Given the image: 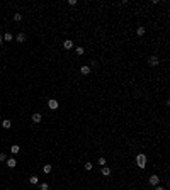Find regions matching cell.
Wrapping results in <instances>:
<instances>
[{
  "mask_svg": "<svg viewBox=\"0 0 170 190\" xmlns=\"http://www.w3.org/2000/svg\"><path fill=\"white\" fill-rule=\"evenodd\" d=\"M148 63H150V65H152V66H157V65L160 63V60L157 58V56H152V58H150V60H148Z\"/></svg>",
  "mask_w": 170,
  "mask_h": 190,
  "instance_id": "5",
  "label": "cell"
},
{
  "mask_svg": "<svg viewBox=\"0 0 170 190\" xmlns=\"http://www.w3.org/2000/svg\"><path fill=\"white\" fill-rule=\"evenodd\" d=\"M19 151H21V148H19L17 144H12V146H10V153H12V155H17Z\"/></svg>",
  "mask_w": 170,
  "mask_h": 190,
  "instance_id": "10",
  "label": "cell"
},
{
  "mask_svg": "<svg viewBox=\"0 0 170 190\" xmlns=\"http://www.w3.org/2000/svg\"><path fill=\"white\" fill-rule=\"evenodd\" d=\"M150 183L157 187V185L160 183V177H158V175H152V177H150Z\"/></svg>",
  "mask_w": 170,
  "mask_h": 190,
  "instance_id": "3",
  "label": "cell"
},
{
  "mask_svg": "<svg viewBox=\"0 0 170 190\" xmlns=\"http://www.w3.org/2000/svg\"><path fill=\"white\" fill-rule=\"evenodd\" d=\"M39 190H49V185L48 183H41L39 185Z\"/></svg>",
  "mask_w": 170,
  "mask_h": 190,
  "instance_id": "19",
  "label": "cell"
},
{
  "mask_svg": "<svg viewBox=\"0 0 170 190\" xmlns=\"http://www.w3.org/2000/svg\"><path fill=\"white\" fill-rule=\"evenodd\" d=\"M14 21H15V22L22 21V15H21V14H14Z\"/></svg>",
  "mask_w": 170,
  "mask_h": 190,
  "instance_id": "18",
  "label": "cell"
},
{
  "mask_svg": "<svg viewBox=\"0 0 170 190\" xmlns=\"http://www.w3.org/2000/svg\"><path fill=\"white\" fill-rule=\"evenodd\" d=\"M5 165H7L9 168H15V166H17V161H15L14 158H9V160H5Z\"/></svg>",
  "mask_w": 170,
  "mask_h": 190,
  "instance_id": "4",
  "label": "cell"
},
{
  "mask_svg": "<svg viewBox=\"0 0 170 190\" xmlns=\"http://www.w3.org/2000/svg\"><path fill=\"white\" fill-rule=\"evenodd\" d=\"M80 73H82V75H88V73H90V66H87V65L80 66Z\"/></svg>",
  "mask_w": 170,
  "mask_h": 190,
  "instance_id": "9",
  "label": "cell"
},
{
  "mask_svg": "<svg viewBox=\"0 0 170 190\" xmlns=\"http://www.w3.org/2000/svg\"><path fill=\"white\" fill-rule=\"evenodd\" d=\"M97 163H99L100 166H106V158H104V156H100V158L97 160Z\"/></svg>",
  "mask_w": 170,
  "mask_h": 190,
  "instance_id": "16",
  "label": "cell"
},
{
  "mask_svg": "<svg viewBox=\"0 0 170 190\" xmlns=\"http://www.w3.org/2000/svg\"><path fill=\"white\" fill-rule=\"evenodd\" d=\"M48 107H49L51 110H56V109H58V100L49 99V100H48Z\"/></svg>",
  "mask_w": 170,
  "mask_h": 190,
  "instance_id": "2",
  "label": "cell"
},
{
  "mask_svg": "<svg viewBox=\"0 0 170 190\" xmlns=\"http://www.w3.org/2000/svg\"><path fill=\"white\" fill-rule=\"evenodd\" d=\"M10 126H12V122H10L9 119H4V121H2V127H4V129H10Z\"/></svg>",
  "mask_w": 170,
  "mask_h": 190,
  "instance_id": "11",
  "label": "cell"
},
{
  "mask_svg": "<svg viewBox=\"0 0 170 190\" xmlns=\"http://www.w3.org/2000/svg\"><path fill=\"white\" fill-rule=\"evenodd\" d=\"M15 41H17V43H24V41H26V34H24V32H19L17 37H15Z\"/></svg>",
  "mask_w": 170,
  "mask_h": 190,
  "instance_id": "6",
  "label": "cell"
},
{
  "mask_svg": "<svg viewBox=\"0 0 170 190\" xmlns=\"http://www.w3.org/2000/svg\"><path fill=\"white\" fill-rule=\"evenodd\" d=\"M63 48H65V49H71V48H73V41H70V39L63 41Z\"/></svg>",
  "mask_w": 170,
  "mask_h": 190,
  "instance_id": "8",
  "label": "cell"
},
{
  "mask_svg": "<svg viewBox=\"0 0 170 190\" xmlns=\"http://www.w3.org/2000/svg\"><path fill=\"white\" fill-rule=\"evenodd\" d=\"M83 51H85V49H83L82 46H78V48H77V54H83Z\"/></svg>",
  "mask_w": 170,
  "mask_h": 190,
  "instance_id": "21",
  "label": "cell"
},
{
  "mask_svg": "<svg viewBox=\"0 0 170 190\" xmlns=\"http://www.w3.org/2000/svg\"><path fill=\"white\" fill-rule=\"evenodd\" d=\"M5 190H10V188H5Z\"/></svg>",
  "mask_w": 170,
  "mask_h": 190,
  "instance_id": "26",
  "label": "cell"
},
{
  "mask_svg": "<svg viewBox=\"0 0 170 190\" xmlns=\"http://www.w3.org/2000/svg\"><path fill=\"white\" fill-rule=\"evenodd\" d=\"M43 172H44V173H51V165H44Z\"/></svg>",
  "mask_w": 170,
  "mask_h": 190,
  "instance_id": "17",
  "label": "cell"
},
{
  "mask_svg": "<svg viewBox=\"0 0 170 190\" xmlns=\"http://www.w3.org/2000/svg\"><path fill=\"white\" fill-rule=\"evenodd\" d=\"M102 175H104V177H109V175H111V168L102 166Z\"/></svg>",
  "mask_w": 170,
  "mask_h": 190,
  "instance_id": "12",
  "label": "cell"
},
{
  "mask_svg": "<svg viewBox=\"0 0 170 190\" xmlns=\"http://www.w3.org/2000/svg\"><path fill=\"white\" fill-rule=\"evenodd\" d=\"M29 183H31V185H37V177H36V175L29 177Z\"/></svg>",
  "mask_w": 170,
  "mask_h": 190,
  "instance_id": "13",
  "label": "cell"
},
{
  "mask_svg": "<svg viewBox=\"0 0 170 190\" xmlns=\"http://www.w3.org/2000/svg\"><path fill=\"white\" fill-rule=\"evenodd\" d=\"M12 39H14V36H12L10 32H5V34H4V41H12Z\"/></svg>",
  "mask_w": 170,
  "mask_h": 190,
  "instance_id": "14",
  "label": "cell"
},
{
  "mask_svg": "<svg viewBox=\"0 0 170 190\" xmlns=\"http://www.w3.org/2000/svg\"><path fill=\"white\" fill-rule=\"evenodd\" d=\"M7 160V156H5V153H0V161H5Z\"/></svg>",
  "mask_w": 170,
  "mask_h": 190,
  "instance_id": "22",
  "label": "cell"
},
{
  "mask_svg": "<svg viewBox=\"0 0 170 190\" xmlns=\"http://www.w3.org/2000/svg\"><path fill=\"white\" fill-rule=\"evenodd\" d=\"M4 43V36H0V44H2Z\"/></svg>",
  "mask_w": 170,
  "mask_h": 190,
  "instance_id": "24",
  "label": "cell"
},
{
  "mask_svg": "<svg viewBox=\"0 0 170 190\" xmlns=\"http://www.w3.org/2000/svg\"><path fill=\"white\" fill-rule=\"evenodd\" d=\"M82 190H83V188H82Z\"/></svg>",
  "mask_w": 170,
  "mask_h": 190,
  "instance_id": "27",
  "label": "cell"
},
{
  "mask_svg": "<svg viewBox=\"0 0 170 190\" xmlns=\"http://www.w3.org/2000/svg\"><path fill=\"white\" fill-rule=\"evenodd\" d=\"M136 34H138V36H145V27H141V26H140V27L136 29Z\"/></svg>",
  "mask_w": 170,
  "mask_h": 190,
  "instance_id": "15",
  "label": "cell"
},
{
  "mask_svg": "<svg viewBox=\"0 0 170 190\" xmlns=\"http://www.w3.org/2000/svg\"><path fill=\"white\" fill-rule=\"evenodd\" d=\"M0 122H2V117H0Z\"/></svg>",
  "mask_w": 170,
  "mask_h": 190,
  "instance_id": "25",
  "label": "cell"
},
{
  "mask_svg": "<svg viewBox=\"0 0 170 190\" xmlns=\"http://www.w3.org/2000/svg\"><path fill=\"white\" fill-rule=\"evenodd\" d=\"M155 190H167V188H165V187H160V185H157V187H155Z\"/></svg>",
  "mask_w": 170,
  "mask_h": 190,
  "instance_id": "23",
  "label": "cell"
},
{
  "mask_svg": "<svg viewBox=\"0 0 170 190\" xmlns=\"http://www.w3.org/2000/svg\"><path fill=\"white\" fill-rule=\"evenodd\" d=\"M32 122H36V124H39V122H41V114H39V112L32 114Z\"/></svg>",
  "mask_w": 170,
  "mask_h": 190,
  "instance_id": "7",
  "label": "cell"
},
{
  "mask_svg": "<svg viewBox=\"0 0 170 190\" xmlns=\"http://www.w3.org/2000/svg\"><path fill=\"white\" fill-rule=\"evenodd\" d=\"M136 163L140 168H146V155H138L136 156Z\"/></svg>",
  "mask_w": 170,
  "mask_h": 190,
  "instance_id": "1",
  "label": "cell"
},
{
  "mask_svg": "<svg viewBox=\"0 0 170 190\" xmlns=\"http://www.w3.org/2000/svg\"><path fill=\"white\" fill-rule=\"evenodd\" d=\"M83 166H85V170H87V172H90V170H92V163H85Z\"/></svg>",
  "mask_w": 170,
  "mask_h": 190,
  "instance_id": "20",
  "label": "cell"
}]
</instances>
